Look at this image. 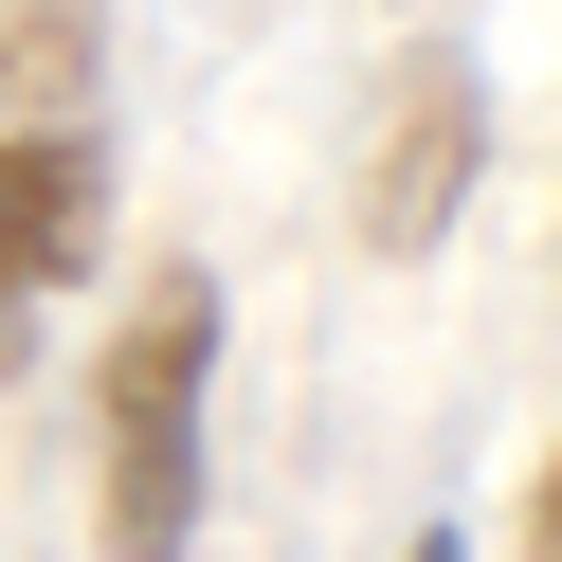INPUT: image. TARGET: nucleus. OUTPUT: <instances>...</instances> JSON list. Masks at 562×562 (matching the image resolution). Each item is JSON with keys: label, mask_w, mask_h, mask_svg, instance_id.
<instances>
[{"label": "nucleus", "mask_w": 562, "mask_h": 562, "mask_svg": "<svg viewBox=\"0 0 562 562\" xmlns=\"http://www.w3.org/2000/svg\"><path fill=\"white\" fill-rule=\"evenodd\" d=\"M200 400H218V272H164L127 308L110 381H91V544L110 562H182L200 544Z\"/></svg>", "instance_id": "obj_1"}, {"label": "nucleus", "mask_w": 562, "mask_h": 562, "mask_svg": "<svg viewBox=\"0 0 562 562\" xmlns=\"http://www.w3.org/2000/svg\"><path fill=\"white\" fill-rule=\"evenodd\" d=\"M110 255V146L91 127H0V381L37 363L55 291Z\"/></svg>", "instance_id": "obj_2"}, {"label": "nucleus", "mask_w": 562, "mask_h": 562, "mask_svg": "<svg viewBox=\"0 0 562 562\" xmlns=\"http://www.w3.org/2000/svg\"><path fill=\"white\" fill-rule=\"evenodd\" d=\"M490 91H472V55L453 37H417L400 74H381V182H363V236L381 255H436L453 236V200H472V146H490Z\"/></svg>", "instance_id": "obj_3"}, {"label": "nucleus", "mask_w": 562, "mask_h": 562, "mask_svg": "<svg viewBox=\"0 0 562 562\" xmlns=\"http://www.w3.org/2000/svg\"><path fill=\"white\" fill-rule=\"evenodd\" d=\"M526 562H562V453H544V490H526Z\"/></svg>", "instance_id": "obj_4"}, {"label": "nucleus", "mask_w": 562, "mask_h": 562, "mask_svg": "<svg viewBox=\"0 0 562 562\" xmlns=\"http://www.w3.org/2000/svg\"><path fill=\"white\" fill-rule=\"evenodd\" d=\"M400 562H472V544H453V526H417V544H400Z\"/></svg>", "instance_id": "obj_5"}]
</instances>
